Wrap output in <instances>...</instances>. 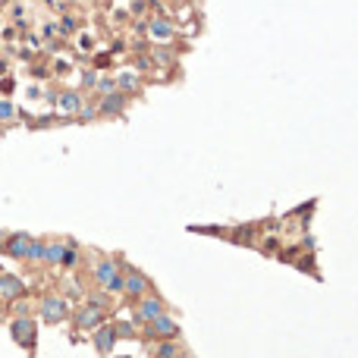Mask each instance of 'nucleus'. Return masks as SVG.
<instances>
[{"label": "nucleus", "instance_id": "6e6552de", "mask_svg": "<svg viewBox=\"0 0 358 358\" xmlns=\"http://www.w3.org/2000/svg\"><path fill=\"white\" fill-rule=\"evenodd\" d=\"M76 320H79V327H94V324H98V320H101V314L94 311V308H85V311H82V314H79Z\"/></svg>", "mask_w": 358, "mask_h": 358}, {"label": "nucleus", "instance_id": "f257e3e1", "mask_svg": "<svg viewBox=\"0 0 358 358\" xmlns=\"http://www.w3.org/2000/svg\"><path fill=\"white\" fill-rule=\"evenodd\" d=\"M22 292H26V286H22L19 277H13V273L0 277V298H19Z\"/></svg>", "mask_w": 358, "mask_h": 358}, {"label": "nucleus", "instance_id": "39448f33", "mask_svg": "<svg viewBox=\"0 0 358 358\" xmlns=\"http://www.w3.org/2000/svg\"><path fill=\"white\" fill-rule=\"evenodd\" d=\"M29 245H32V239H29V236H22V233H16V236L7 242V252H10V255H16V258H26V255H29Z\"/></svg>", "mask_w": 358, "mask_h": 358}, {"label": "nucleus", "instance_id": "1a4fd4ad", "mask_svg": "<svg viewBox=\"0 0 358 358\" xmlns=\"http://www.w3.org/2000/svg\"><path fill=\"white\" fill-rule=\"evenodd\" d=\"M154 330L157 333H176V324L170 317H154Z\"/></svg>", "mask_w": 358, "mask_h": 358}, {"label": "nucleus", "instance_id": "7ed1b4c3", "mask_svg": "<svg viewBox=\"0 0 358 358\" xmlns=\"http://www.w3.org/2000/svg\"><path fill=\"white\" fill-rule=\"evenodd\" d=\"M41 314L47 320H60L66 314V305H63V298H44V305H41Z\"/></svg>", "mask_w": 358, "mask_h": 358}, {"label": "nucleus", "instance_id": "f03ea898", "mask_svg": "<svg viewBox=\"0 0 358 358\" xmlns=\"http://www.w3.org/2000/svg\"><path fill=\"white\" fill-rule=\"evenodd\" d=\"M13 339L19 345H32L35 342V324L32 320H13Z\"/></svg>", "mask_w": 358, "mask_h": 358}, {"label": "nucleus", "instance_id": "f8f14e48", "mask_svg": "<svg viewBox=\"0 0 358 358\" xmlns=\"http://www.w3.org/2000/svg\"><path fill=\"white\" fill-rule=\"evenodd\" d=\"M44 248H47V245H41V242H32L26 258H35V261H38V258H44Z\"/></svg>", "mask_w": 358, "mask_h": 358}, {"label": "nucleus", "instance_id": "9d476101", "mask_svg": "<svg viewBox=\"0 0 358 358\" xmlns=\"http://www.w3.org/2000/svg\"><path fill=\"white\" fill-rule=\"evenodd\" d=\"M126 289H129V292H141V289H145V280H141L138 273H132V277L126 280Z\"/></svg>", "mask_w": 358, "mask_h": 358}, {"label": "nucleus", "instance_id": "423d86ee", "mask_svg": "<svg viewBox=\"0 0 358 358\" xmlns=\"http://www.w3.org/2000/svg\"><path fill=\"white\" fill-rule=\"evenodd\" d=\"M138 317H141V320H154V317H160V302H154V298H151V302H145V305L138 308Z\"/></svg>", "mask_w": 358, "mask_h": 358}, {"label": "nucleus", "instance_id": "20e7f679", "mask_svg": "<svg viewBox=\"0 0 358 358\" xmlns=\"http://www.w3.org/2000/svg\"><path fill=\"white\" fill-rule=\"evenodd\" d=\"M98 280L104 283V286H110V289H119V277H116V267L110 264V261H104V264H98Z\"/></svg>", "mask_w": 358, "mask_h": 358}, {"label": "nucleus", "instance_id": "9b49d317", "mask_svg": "<svg viewBox=\"0 0 358 358\" xmlns=\"http://www.w3.org/2000/svg\"><path fill=\"white\" fill-rule=\"evenodd\" d=\"M60 107H63V110H79V98L76 94H63V98H60Z\"/></svg>", "mask_w": 358, "mask_h": 358}, {"label": "nucleus", "instance_id": "0eeeda50", "mask_svg": "<svg viewBox=\"0 0 358 358\" xmlns=\"http://www.w3.org/2000/svg\"><path fill=\"white\" fill-rule=\"evenodd\" d=\"M113 339H116V333H113L110 327H107V330H101V333H98V339H94V345H98L101 352H107V349L113 345Z\"/></svg>", "mask_w": 358, "mask_h": 358}, {"label": "nucleus", "instance_id": "ddd939ff", "mask_svg": "<svg viewBox=\"0 0 358 358\" xmlns=\"http://www.w3.org/2000/svg\"><path fill=\"white\" fill-rule=\"evenodd\" d=\"M13 116V104L10 101H0V119H10Z\"/></svg>", "mask_w": 358, "mask_h": 358}]
</instances>
